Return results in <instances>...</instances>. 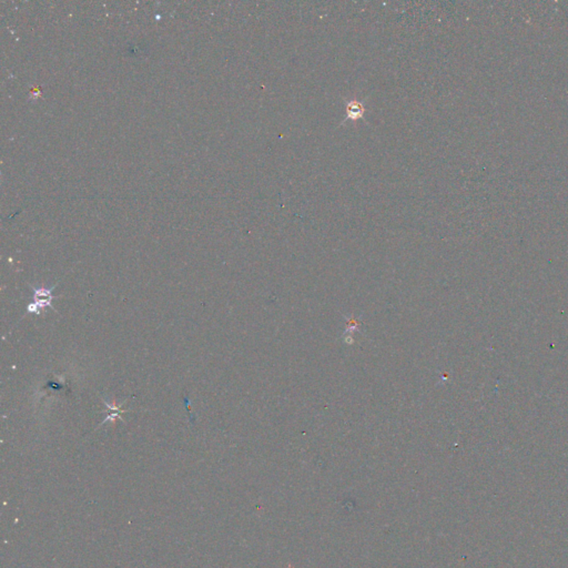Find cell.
<instances>
[{
	"label": "cell",
	"mask_w": 568,
	"mask_h": 568,
	"mask_svg": "<svg viewBox=\"0 0 568 568\" xmlns=\"http://www.w3.org/2000/svg\"><path fill=\"white\" fill-rule=\"evenodd\" d=\"M57 287V284L55 287L51 288V289H36V288H32L31 290L34 291V297H35V302L34 304L38 308L39 310L45 308V306H49V308L53 309V306L51 304V301L52 298H55V296H52V290Z\"/></svg>",
	"instance_id": "cell-1"
},
{
	"label": "cell",
	"mask_w": 568,
	"mask_h": 568,
	"mask_svg": "<svg viewBox=\"0 0 568 568\" xmlns=\"http://www.w3.org/2000/svg\"><path fill=\"white\" fill-rule=\"evenodd\" d=\"M365 113V107H364L363 102L362 101H359V100H351V101H347L346 102V119L344 120L343 122H345L346 120H358L363 118V114Z\"/></svg>",
	"instance_id": "cell-2"
},
{
	"label": "cell",
	"mask_w": 568,
	"mask_h": 568,
	"mask_svg": "<svg viewBox=\"0 0 568 568\" xmlns=\"http://www.w3.org/2000/svg\"><path fill=\"white\" fill-rule=\"evenodd\" d=\"M102 402H103V404H105L106 408H107L108 409H109V414H108L107 417L105 418V420H103V422H101V424L99 425V426H101V425H103V424H106V423H107L108 421H114L115 418H118V417H119L120 420H121V421H123V420H122V417H121V414H122V413H126V412H127V409H121V406H123V405L119 406V408H118V406H113V405H110L109 403H107V402H106L105 400H103V399H102Z\"/></svg>",
	"instance_id": "cell-3"
}]
</instances>
